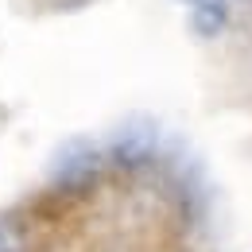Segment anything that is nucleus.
I'll return each instance as SVG.
<instances>
[{"instance_id":"nucleus-2","label":"nucleus","mask_w":252,"mask_h":252,"mask_svg":"<svg viewBox=\"0 0 252 252\" xmlns=\"http://www.w3.org/2000/svg\"><path fill=\"white\" fill-rule=\"evenodd\" d=\"M0 252H28V237L16 221H0Z\"/></svg>"},{"instance_id":"nucleus-1","label":"nucleus","mask_w":252,"mask_h":252,"mask_svg":"<svg viewBox=\"0 0 252 252\" xmlns=\"http://www.w3.org/2000/svg\"><path fill=\"white\" fill-rule=\"evenodd\" d=\"M190 4V32L198 39H218L229 28V0H187Z\"/></svg>"}]
</instances>
